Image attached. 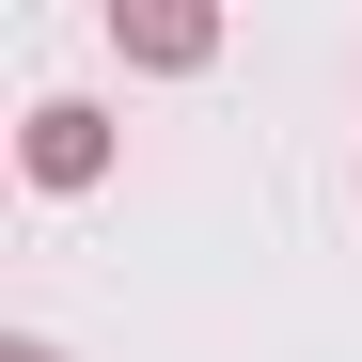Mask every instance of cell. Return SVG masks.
<instances>
[{"label": "cell", "mask_w": 362, "mask_h": 362, "mask_svg": "<svg viewBox=\"0 0 362 362\" xmlns=\"http://www.w3.org/2000/svg\"><path fill=\"white\" fill-rule=\"evenodd\" d=\"M110 47H127L142 79H205L221 64V16L205 0H110Z\"/></svg>", "instance_id": "cell-1"}, {"label": "cell", "mask_w": 362, "mask_h": 362, "mask_svg": "<svg viewBox=\"0 0 362 362\" xmlns=\"http://www.w3.org/2000/svg\"><path fill=\"white\" fill-rule=\"evenodd\" d=\"M16 173H32V189H95V173H110V110H79V95H47L32 127H16Z\"/></svg>", "instance_id": "cell-2"}, {"label": "cell", "mask_w": 362, "mask_h": 362, "mask_svg": "<svg viewBox=\"0 0 362 362\" xmlns=\"http://www.w3.org/2000/svg\"><path fill=\"white\" fill-rule=\"evenodd\" d=\"M0 362H64V346H47V331H16V346H0Z\"/></svg>", "instance_id": "cell-3"}]
</instances>
